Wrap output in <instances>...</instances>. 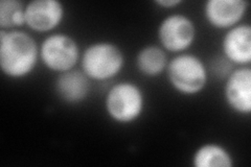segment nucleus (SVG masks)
Segmentation results:
<instances>
[{
    "mask_svg": "<svg viewBox=\"0 0 251 167\" xmlns=\"http://www.w3.org/2000/svg\"><path fill=\"white\" fill-rule=\"evenodd\" d=\"M40 57L36 40L22 30L0 29V68L13 79L25 78L33 72Z\"/></svg>",
    "mask_w": 251,
    "mask_h": 167,
    "instance_id": "f257e3e1",
    "label": "nucleus"
},
{
    "mask_svg": "<svg viewBox=\"0 0 251 167\" xmlns=\"http://www.w3.org/2000/svg\"><path fill=\"white\" fill-rule=\"evenodd\" d=\"M166 72L173 89L183 95L200 93L208 81L206 65L198 55L190 52L177 53L169 61Z\"/></svg>",
    "mask_w": 251,
    "mask_h": 167,
    "instance_id": "f03ea898",
    "label": "nucleus"
},
{
    "mask_svg": "<svg viewBox=\"0 0 251 167\" xmlns=\"http://www.w3.org/2000/svg\"><path fill=\"white\" fill-rule=\"evenodd\" d=\"M83 72L92 81L104 82L119 74L125 65V55L112 42L100 41L86 47L81 55Z\"/></svg>",
    "mask_w": 251,
    "mask_h": 167,
    "instance_id": "7ed1b4c3",
    "label": "nucleus"
},
{
    "mask_svg": "<svg viewBox=\"0 0 251 167\" xmlns=\"http://www.w3.org/2000/svg\"><path fill=\"white\" fill-rule=\"evenodd\" d=\"M145 93L133 82H121L112 86L105 98V109L113 121L121 124L135 122L145 110Z\"/></svg>",
    "mask_w": 251,
    "mask_h": 167,
    "instance_id": "20e7f679",
    "label": "nucleus"
},
{
    "mask_svg": "<svg viewBox=\"0 0 251 167\" xmlns=\"http://www.w3.org/2000/svg\"><path fill=\"white\" fill-rule=\"evenodd\" d=\"M81 58L77 42L66 34L47 36L40 46V59L46 68L63 73L75 69Z\"/></svg>",
    "mask_w": 251,
    "mask_h": 167,
    "instance_id": "39448f33",
    "label": "nucleus"
},
{
    "mask_svg": "<svg viewBox=\"0 0 251 167\" xmlns=\"http://www.w3.org/2000/svg\"><path fill=\"white\" fill-rule=\"evenodd\" d=\"M197 35L195 22L183 14H172L162 19L158 26V40L164 50L185 52Z\"/></svg>",
    "mask_w": 251,
    "mask_h": 167,
    "instance_id": "423d86ee",
    "label": "nucleus"
},
{
    "mask_svg": "<svg viewBox=\"0 0 251 167\" xmlns=\"http://www.w3.org/2000/svg\"><path fill=\"white\" fill-rule=\"evenodd\" d=\"M65 7L59 0H33L25 5V24L34 31H51L62 22Z\"/></svg>",
    "mask_w": 251,
    "mask_h": 167,
    "instance_id": "0eeeda50",
    "label": "nucleus"
},
{
    "mask_svg": "<svg viewBox=\"0 0 251 167\" xmlns=\"http://www.w3.org/2000/svg\"><path fill=\"white\" fill-rule=\"evenodd\" d=\"M225 100L233 112L240 115L251 113V69L242 66L227 77L224 88Z\"/></svg>",
    "mask_w": 251,
    "mask_h": 167,
    "instance_id": "6e6552de",
    "label": "nucleus"
},
{
    "mask_svg": "<svg viewBox=\"0 0 251 167\" xmlns=\"http://www.w3.org/2000/svg\"><path fill=\"white\" fill-rule=\"evenodd\" d=\"M248 5L245 0H208L204 4V16L211 26L227 30L240 24Z\"/></svg>",
    "mask_w": 251,
    "mask_h": 167,
    "instance_id": "1a4fd4ad",
    "label": "nucleus"
},
{
    "mask_svg": "<svg viewBox=\"0 0 251 167\" xmlns=\"http://www.w3.org/2000/svg\"><path fill=\"white\" fill-rule=\"evenodd\" d=\"M225 58L235 65L249 66L251 63V26L240 23L229 29L222 40Z\"/></svg>",
    "mask_w": 251,
    "mask_h": 167,
    "instance_id": "9d476101",
    "label": "nucleus"
},
{
    "mask_svg": "<svg viewBox=\"0 0 251 167\" xmlns=\"http://www.w3.org/2000/svg\"><path fill=\"white\" fill-rule=\"evenodd\" d=\"M54 92L67 105H77L88 97L90 78L83 70L73 69L60 73L54 82Z\"/></svg>",
    "mask_w": 251,
    "mask_h": 167,
    "instance_id": "9b49d317",
    "label": "nucleus"
},
{
    "mask_svg": "<svg viewBox=\"0 0 251 167\" xmlns=\"http://www.w3.org/2000/svg\"><path fill=\"white\" fill-rule=\"evenodd\" d=\"M169 60L166 50L157 45H148L136 55V67L141 74L149 77L158 76L167 69Z\"/></svg>",
    "mask_w": 251,
    "mask_h": 167,
    "instance_id": "f8f14e48",
    "label": "nucleus"
},
{
    "mask_svg": "<svg viewBox=\"0 0 251 167\" xmlns=\"http://www.w3.org/2000/svg\"><path fill=\"white\" fill-rule=\"evenodd\" d=\"M193 165L196 167H231L233 158L229 150L219 143H205L195 150Z\"/></svg>",
    "mask_w": 251,
    "mask_h": 167,
    "instance_id": "ddd939ff",
    "label": "nucleus"
},
{
    "mask_svg": "<svg viewBox=\"0 0 251 167\" xmlns=\"http://www.w3.org/2000/svg\"><path fill=\"white\" fill-rule=\"evenodd\" d=\"M25 24V5L19 0L0 1V28L10 29Z\"/></svg>",
    "mask_w": 251,
    "mask_h": 167,
    "instance_id": "4468645a",
    "label": "nucleus"
},
{
    "mask_svg": "<svg viewBox=\"0 0 251 167\" xmlns=\"http://www.w3.org/2000/svg\"><path fill=\"white\" fill-rule=\"evenodd\" d=\"M155 3L163 7H168L169 9V7L178 6L179 4L182 3V1L181 0H157V1H155Z\"/></svg>",
    "mask_w": 251,
    "mask_h": 167,
    "instance_id": "2eb2a0df",
    "label": "nucleus"
}]
</instances>
